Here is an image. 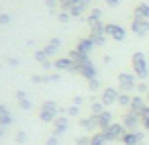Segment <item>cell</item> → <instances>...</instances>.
<instances>
[{"instance_id": "1", "label": "cell", "mask_w": 149, "mask_h": 145, "mask_svg": "<svg viewBox=\"0 0 149 145\" xmlns=\"http://www.w3.org/2000/svg\"><path fill=\"white\" fill-rule=\"evenodd\" d=\"M147 127H149V121H147Z\"/></svg>"}]
</instances>
